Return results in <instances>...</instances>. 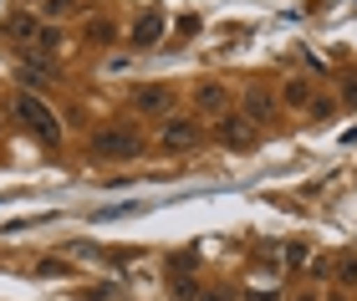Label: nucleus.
<instances>
[{
	"label": "nucleus",
	"mask_w": 357,
	"mask_h": 301,
	"mask_svg": "<svg viewBox=\"0 0 357 301\" xmlns=\"http://www.w3.org/2000/svg\"><path fill=\"white\" fill-rule=\"evenodd\" d=\"M10 107H15V123H21L36 144H61V123H56V113L36 98V92H15Z\"/></svg>",
	"instance_id": "nucleus-1"
},
{
	"label": "nucleus",
	"mask_w": 357,
	"mask_h": 301,
	"mask_svg": "<svg viewBox=\"0 0 357 301\" xmlns=\"http://www.w3.org/2000/svg\"><path fill=\"white\" fill-rule=\"evenodd\" d=\"M92 153L97 158H138L143 153V133L133 123H112V128H102L92 138Z\"/></svg>",
	"instance_id": "nucleus-2"
},
{
	"label": "nucleus",
	"mask_w": 357,
	"mask_h": 301,
	"mask_svg": "<svg viewBox=\"0 0 357 301\" xmlns=\"http://www.w3.org/2000/svg\"><path fill=\"white\" fill-rule=\"evenodd\" d=\"M255 138H261V133H255V123H250L245 113H225V118H220V144L230 148V153L255 148Z\"/></svg>",
	"instance_id": "nucleus-3"
},
{
	"label": "nucleus",
	"mask_w": 357,
	"mask_h": 301,
	"mask_svg": "<svg viewBox=\"0 0 357 301\" xmlns=\"http://www.w3.org/2000/svg\"><path fill=\"white\" fill-rule=\"evenodd\" d=\"M199 144V123L194 118H164V133H158V148L164 153H184Z\"/></svg>",
	"instance_id": "nucleus-4"
},
{
	"label": "nucleus",
	"mask_w": 357,
	"mask_h": 301,
	"mask_svg": "<svg viewBox=\"0 0 357 301\" xmlns=\"http://www.w3.org/2000/svg\"><path fill=\"white\" fill-rule=\"evenodd\" d=\"M133 107H138V113H169V107H174V87H164V82L138 87L133 92Z\"/></svg>",
	"instance_id": "nucleus-5"
},
{
	"label": "nucleus",
	"mask_w": 357,
	"mask_h": 301,
	"mask_svg": "<svg viewBox=\"0 0 357 301\" xmlns=\"http://www.w3.org/2000/svg\"><path fill=\"white\" fill-rule=\"evenodd\" d=\"M194 107H199V113H220V118H225V107H230V87L199 82V87H194Z\"/></svg>",
	"instance_id": "nucleus-6"
},
{
	"label": "nucleus",
	"mask_w": 357,
	"mask_h": 301,
	"mask_svg": "<svg viewBox=\"0 0 357 301\" xmlns=\"http://www.w3.org/2000/svg\"><path fill=\"white\" fill-rule=\"evenodd\" d=\"M164 10H149V15H143V21L133 26V46H138V52H149V46H158V41H164Z\"/></svg>",
	"instance_id": "nucleus-7"
},
{
	"label": "nucleus",
	"mask_w": 357,
	"mask_h": 301,
	"mask_svg": "<svg viewBox=\"0 0 357 301\" xmlns=\"http://www.w3.org/2000/svg\"><path fill=\"white\" fill-rule=\"evenodd\" d=\"M281 102H286V107H296V113H306V107L317 102V87L306 82V77H291V82L281 87Z\"/></svg>",
	"instance_id": "nucleus-8"
},
{
	"label": "nucleus",
	"mask_w": 357,
	"mask_h": 301,
	"mask_svg": "<svg viewBox=\"0 0 357 301\" xmlns=\"http://www.w3.org/2000/svg\"><path fill=\"white\" fill-rule=\"evenodd\" d=\"M199 296H204V286L189 271H169V301H199Z\"/></svg>",
	"instance_id": "nucleus-9"
},
{
	"label": "nucleus",
	"mask_w": 357,
	"mask_h": 301,
	"mask_svg": "<svg viewBox=\"0 0 357 301\" xmlns=\"http://www.w3.org/2000/svg\"><path fill=\"white\" fill-rule=\"evenodd\" d=\"M271 107H275V102L266 98L261 87H250V92H245V118H250V123H266V118H271Z\"/></svg>",
	"instance_id": "nucleus-10"
},
{
	"label": "nucleus",
	"mask_w": 357,
	"mask_h": 301,
	"mask_svg": "<svg viewBox=\"0 0 357 301\" xmlns=\"http://www.w3.org/2000/svg\"><path fill=\"white\" fill-rule=\"evenodd\" d=\"M6 31H10L15 41H36V31H41V26H36V15H10Z\"/></svg>",
	"instance_id": "nucleus-11"
},
{
	"label": "nucleus",
	"mask_w": 357,
	"mask_h": 301,
	"mask_svg": "<svg viewBox=\"0 0 357 301\" xmlns=\"http://www.w3.org/2000/svg\"><path fill=\"white\" fill-rule=\"evenodd\" d=\"M31 46H36L41 56H56V52H61V31H52V26H41V31H36V41H31Z\"/></svg>",
	"instance_id": "nucleus-12"
},
{
	"label": "nucleus",
	"mask_w": 357,
	"mask_h": 301,
	"mask_svg": "<svg viewBox=\"0 0 357 301\" xmlns=\"http://www.w3.org/2000/svg\"><path fill=\"white\" fill-rule=\"evenodd\" d=\"M337 276H342V286L357 291V256H342V261H337Z\"/></svg>",
	"instance_id": "nucleus-13"
},
{
	"label": "nucleus",
	"mask_w": 357,
	"mask_h": 301,
	"mask_svg": "<svg viewBox=\"0 0 357 301\" xmlns=\"http://www.w3.org/2000/svg\"><path fill=\"white\" fill-rule=\"evenodd\" d=\"M36 276H67V261H36Z\"/></svg>",
	"instance_id": "nucleus-14"
},
{
	"label": "nucleus",
	"mask_w": 357,
	"mask_h": 301,
	"mask_svg": "<svg viewBox=\"0 0 357 301\" xmlns=\"http://www.w3.org/2000/svg\"><path fill=\"white\" fill-rule=\"evenodd\" d=\"M306 261H312V250H306V245H286V265H306Z\"/></svg>",
	"instance_id": "nucleus-15"
},
{
	"label": "nucleus",
	"mask_w": 357,
	"mask_h": 301,
	"mask_svg": "<svg viewBox=\"0 0 357 301\" xmlns=\"http://www.w3.org/2000/svg\"><path fill=\"white\" fill-rule=\"evenodd\" d=\"M306 113H312V118H332V98H317L312 107H306Z\"/></svg>",
	"instance_id": "nucleus-16"
},
{
	"label": "nucleus",
	"mask_w": 357,
	"mask_h": 301,
	"mask_svg": "<svg viewBox=\"0 0 357 301\" xmlns=\"http://www.w3.org/2000/svg\"><path fill=\"white\" fill-rule=\"evenodd\" d=\"M245 301H275V291H250Z\"/></svg>",
	"instance_id": "nucleus-17"
},
{
	"label": "nucleus",
	"mask_w": 357,
	"mask_h": 301,
	"mask_svg": "<svg viewBox=\"0 0 357 301\" xmlns=\"http://www.w3.org/2000/svg\"><path fill=\"white\" fill-rule=\"evenodd\" d=\"M199 301H230V296H225V291H204Z\"/></svg>",
	"instance_id": "nucleus-18"
},
{
	"label": "nucleus",
	"mask_w": 357,
	"mask_h": 301,
	"mask_svg": "<svg viewBox=\"0 0 357 301\" xmlns=\"http://www.w3.org/2000/svg\"><path fill=\"white\" fill-rule=\"evenodd\" d=\"M347 102H352V107H357V82H352V87H347Z\"/></svg>",
	"instance_id": "nucleus-19"
},
{
	"label": "nucleus",
	"mask_w": 357,
	"mask_h": 301,
	"mask_svg": "<svg viewBox=\"0 0 357 301\" xmlns=\"http://www.w3.org/2000/svg\"><path fill=\"white\" fill-rule=\"evenodd\" d=\"M296 301H317V296H312V291H301V296H296Z\"/></svg>",
	"instance_id": "nucleus-20"
},
{
	"label": "nucleus",
	"mask_w": 357,
	"mask_h": 301,
	"mask_svg": "<svg viewBox=\"0 0 357 301\" xmlns=\"http://www.w3.org/2000/svg\"><path fill=\"white\" fill-rule=\"evenodd\" d=\"M337 301H342V296H337Z\"/></svg>",
	"instance_id": "nucleus-21"
}]
</instances>
